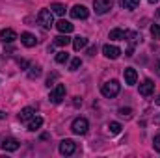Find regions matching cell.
Here are the masks:
<instances>
[{"instance_id":"obj_1","label":"cell","mask_w":160,"mask_h":158,"mask_svg":"<svg viewBox=\"0 0 160 158\" xmlns=\"http://www.w3.org/2000/svg\"><path fill=\"white\" fill-rule=\"evenodd\" d=\"M119 89H121V84L118 80H108L101 86V93L106 97V99H114L119 95Z\"/></svg>"},{"instance_id":"obj_2","label":"cell","mask_w":160,"mask_h":158,"mask_svg":"<svg viewBox=\"0 0 160 158\" xmlns=\"http://www.w3.org/2000/svg\"><path fill=\"white\" fill-rule=\"evenodd\" d=\"M63 99H65V86H63V84H56V86L50 89L48 101H50L52 104H60Z\"/></svg>"},{"instance_id":"obj_3","label":"cell","mask_w":160,"mask_h":158,"mask_svg":"<svg viewBox=\"0 0 160 158\" xmlns=\"http://www.w3.org/2000/svg\"><path fill=\"white\" fill-rule=\"evenodd\" d=\"M38 21H39L41 26L47 28V30L54 26V15H52L50 9H41L39 13H38Z\"/></svg>"},{"instance_id":"obj_4","label":"cell","mask_w":160,"mask_h":158,"mask_svg":"<svg viewBox=\"0 0 160 158\" xmlns=\"http://www.w3.org/2000/svg\"><path fill=\"white\" fill-rule=\"evenodd\" d=\"M88 128H89V123H88V119H84V117H77L73 121V125H71V130H73L75 134H78V136L86 134Z\"/></svg>"},{"instance_id":"obj_5","label":"cell","mask_w":160,"mask_h":158,"mask_svg":"<svg viewBox=\"0 0 160 158\" xmlns=\"http://www.w3.org/2000/svg\"><path fill=\"white\" fill-rule=\"evenodd\" d=\"M112 0H93V9L97 15H104L112 9Z\"/></svg>"},{"instance_id":"obj_6","label":"cell","mask_w":160,"mask_h":158,"mask_svg":"<svg viewBox=\"0 0 160 158\" xmlns=\"http://www.w3.org/2000/svg\"><path fill=\"white\" fill-rule=\"evenodd\" d=\"M58 149H60V155L69 156V155H73L77 151V143L73 140H63V141H60V147Z\"/></svg>"},{"instance_id":"obj_7","label":"cell","mask_w":160,"mask_h":158,"mask_svg":"<svg viewBox=\"0 0 160 158\" xmlns=\"http://www.w3.org/2000/svg\"><path fill=\"white\" fill-rule=\"evenodd\" d=\"M102 54H104L106 58H110V60H118L121 56V48L116 47V45H104V47H102Z\"/></svg>"},{"instance_id":"obj_8","label":"cell","mask_w":160,"mask_h":158,"mask_svg":"<svg viewBox=\"0 0 160 158\" xmlns=\"http://www.w3.org/2000/svg\"><path fill=\"white\" fill-rule=\"evenodd\" d=\"M153 91H155V82H153V80L147 78L140 84V95H142V97H149Z\"/></svg>"},{"instance_id":"obj_9","label":"cell","mask_w":160,"mask_h":158,"mask_svg":"<svg viewBox=\"0 0 160 158\" xmlns=\"http://www.w3.org/2000/svg\"><path fill=\"white\" fill-rule=\"evenodd\" d=\"M71 17H73V19H88V17H89V9H88L86 6H73Z\"/></svg>"},{"instance_id":"obj_10","label":"cell","mask_w":160,"mask_h":158,"mask_svg":"<svg viewBox=\"0 0 160 158\" xmlns=\"http://www.w3.org/2000/svg\"><path fill=\"white\" fill-rule=\"evenodd\" d=\"M123 77H125V84H127V86H134L136 80H138V73H136V69L127 67V69L123 71Z\"/></svg>"},{"instance_id":"obj_11","label":"cell","mask_w":160,"mask_h":158,"mask_svg":"<svg viewBox=\"0 0 160 158\" xmlns=\"http://www.w3.org/2000/svg\"><path fill=\"white\" fill-rule=\"evenodd\" d=\"M2 149L8 151V153H13V151L19 149V141H17L15 138H6V140L2 141Z\"/></svg>"},{"instance_id":"obj_12","label":"cell","mask_w":160,"mask_h":158,"mask_svg":"<svg viewBox=\"0 0 160 158\" xmlns=\"http://www.w3.org/2000/svg\"><path fill=\"white\" fill-rule=\"evenodd\" d=\"M21 43L24 45V47H28V48H32V47H36V36H32L30 32H24V34H21Z\"/></svg>"},{"instance_id":"obj_13","label":"cell","mask_w":160,"mask_h":158,"mask_svg":"<svg viewBox=\"0 0 160 158\" xmlns=\"http://www.w3.org/2000/svg\"><path fill=\"white\" fill-rule=\"evenodd\" d=\"M0 37L4 43H13V41L17 39V34H15V30H11V28H4L2 32H0Z\"/></svg>"},{"instance_id":"obj_14","label":"cell","mask_w":160,"mask_h":158,"mask_svg":"<svg viewBox=\"0 0 160 158\" xmlns=\"http://www.w3.org/2000/svg\"><path fill=\"white\" fill-rule=\"evenodd\" d=\"M56 28H58V30H60L62 34H71L75 26H73V24H71L69 21H65V19H62V21H58V22H56Z\"/></svg>"},{"instance_id":"obj_15","label":"cell","mask_w":160,"mask_h":158,"mask_svg":"<svg viewBox=\"0 0 160 158\" xmlns=\"http://www.w3.org/2000/svg\"><path fill=\"white\" fill-rule=\"evenodd\" d=\"M34 116H36V110H34L32 106H26V108L21 110V114H19V121H30Z\"/></svg>"},{"instance_id":"obj_16","label":"cell","mask_w":160,"mask_h":158,"mask_svg":"<svg viewBox=\"0 0 160 158\" xmlns=\"http://www.w3.org/2000/svg\"><path fill=\"white\" fill-rule=\"evenodd\" d=\"M41 125H43V117H39V116L36 117V116H34V117L30 119V123H28V130L36 132V130H39L41 128Z\"/></svg>"},{"instance_id":"obj_17","label":"cell","mask_w":160,"mask_h":158,"mask_svg":"<svg viewBox=\"0 0 160 158\" xmlns=\"http://www.w3.org/2000/svg\"><path fill=\"white\" fill-rule=\"evenodd\" d=\"M119 4H121V7H123V9L132 11V9H136V7L140 6V0H121Z\"/></svg>"},{"instance_id":"obj_18","label":"cell","mask_w":160,"mask_h":158,"mask_svg":"<svg viewBox=\"0 0 160 158\" xmlns=\"http://www.w3.org/2000/svg\"><path fill=\"white\" fill-rule=\"evenodd\" d=\"M110 39L114 41H125V30H121V28H114V30H110V36H108Z\"/></svg>"},{"instance_id":"obj_19","label":"cell","mask_w":160,"mask_h":158,"mask_svg":"<svg viewBox=\"0 0 160 158\" xmlns=\"http://www.w3.org/2000/svg\"><path fill=\"white\" fill-rule=\"evenodd\" d=\"M73 47H75V50H82L84 47H88V39L78 36V37H75V39H73Z\"/></svg>"},{"instance_id":"obj_20","label":"cell","mask_w":160,"mask_h":158,"mask_svg":"<svg viewBox=\"0 0 160 158\" xmlns=\"http://www.w3.org/2000/svg\"><path fill=\"white\" fill-rule=\"evenodd\" d=\"M71 43V39L67 37V34L65 36H58V37H54V45H58V47H67Z\"/></svg>"},{"instance_id":"obj_21","label":"cell","mask_w":160,"mask_h":158,"mask_svg":"<svg viewBox=\"0 0 160 158\" xmlns=\"http://www.w3.org/2000/svg\"><path fill=\"white\" fill-rule=\"evenodd\" d=\"M50 11H52V13H56V15H63V13H65V6L56 2V4H52V6H50Z\"/></svg>"},{"instance_id":"obj_22","label":"cell","mask_w":160,"mask_h":158,"mask_svg":"<svg viewBox=\"0 0 160 158\" xmlns=\"http://www.w3.org/2000/svg\"><path fill=\"white\" fill-rule=\"evenodd\" d=\"M125 37L128 39L130 47H134V45L138 43V34H136V32H127V30H125Z\"/></svg>"},{"instance_id":"obj_23","label":"cell","mask_w":160,"mask_h":158,"mask_svg":"<svg viewBox=\"0 0 160 158\" xmlns=\"http://www.w3.org/2000/svg\"><path fill=\"white\" fill-rule=\"evenodd\" d=\"M118 114H119L121 117H125V119H130V117H132V108H128V106L125 108V106H123V108L118 110Z\"/></svg>"},{"instance_id":"obj_24","label":"cell","mask_w":160,"mask_h":158,"mask_svg":"<svg viewBox=\"0 0 160 158\" xmlns=\"http://www.w3.org/2000/svg\"><path fill=\"white\" fill-rule=\"evenodd\" d=\"M121 128H123V126H121L119 123H116V121L108 123V130H110L112 134H119V132H121Z\"/></svg>"},{"instance_id":"obj_25","label":"cell","mask_w":160,"mask_h":158,"mask_svg":"<svg viewBox=\"0 0 160 158\" xmlns=\"http://www.w3.org/2000/svg\"><path fill=\"white\" fill-rule=\"evenodd\" d=\"M39 75H41V67H38V65H36V67H30V71H28V78L30 80L38 78Z\"/></svg>"},{"instance_id":"obj_26","label":"cell","mask_w":160,"mask_h":158,"mask_svg":"<svg viewBox=\"0 0 160 158\" xmlns=\"http://www.w3.org/2000/svg\"><path fill=\"white\" fill-rule=\"evenodd\" d=\"M67 60H69V54H67L65 50H62V52L56 54V62H58V63H65Z\"/></svg>"},{"instance_id":"obj_27","label":"cell","mask_w":160,"mask_h":158,"mask_svg":"<svg viewBox=\"0 0 160 158\" xmlns=\"http://www.w3.org/2000/svg\"><path fill=\"white\" fill-rule=\"evenodd\" d=\"M151 36L155 39H160V24H153L151 26Z\"/></svg>"},{"instance_id":"obj_28","label":"cell","mask_w":160,"mask_h":158,"mask_svg":"<svg viewBox=\"0 0 160 158\" xmlns=\"http://www.w3.org/2000/svg\"><path fill=\"white\" fill-rule=\"evenodd\" d=\"M80 65H82V60H80V58H75V60L71 62V67H69V71H77Z\"/></svg>"},{"instance_id":"obj_29","label":"cell","mask_w":160,"mask_h":158,"mask_svg":"<svg viewBox=\"0 0 160 158\" xmlns=\"http://www.w3.org/2000/svg\"><path fill=\"white\" fill-rule=\"evenodd\" d=\"M56 78H58V73H52V75L47 78V87H52V86H54V80H56Z\"/></svg>"},{"instance_id":"obj_30","label":"cell","mask_w":160,"mask_h":158,"mask_svg":"<svg viewBox=\"0 0 160 158\" xmlns=\"http://www.w3.org/2000/svg\"><path fill=\"white\" fill-rule=\"evenodd\" d=\"M153 147H155V151H158L160 153V134L155 136V140H153Z\"/></svg>"},{"instance_id":"obj_31","label":"cell","mask_w":160,"mask_h":158,"mask_svg":"<svg viewBox=\"0 0 160 158\" xmlns=\"http://www.w3.org/2000/svg\"><path fill=\"white\" fill-rule=\"evenodd\" d=\"M73 104H75V106L78 108L80 104H82V99H80V97H75V101H73Z\"/></svg>"},{"instance_id":"obj_32","label":"cell","mask_w":160,"mask_h":158,"mask_svg":"<svg viewBox=\"0 0 160 158\" xmlns=\"http://www.w3.org/2000/svg\"><path fill=\"white\" fill-rule=\"evenodd\" d=\"M19 65H21V67H28V62H26V60H19Z\"/></svg>"},{"instance_id":"obj_33","label":"cell","mask_w":160,"mask_h":158,"mask_svg":"<svg viewBox=\"0 0 160 158\" xmlns=\"http://www.w3.org/2000/svg\"><path fill=\"white\" fill-rule=\"evenodd\" d=\"M88 54L93 56V54H95V47H89V48H88Z\"/></svg>"},{"instance_id":"obj_34","label":"cell","mask_w":160,"mask_h":158,"mask_svg":"<svg viewBox=\"0 0 160 158\" xmlns=\"http://www.w3.org/2000/svg\"><path fill=\"white\" fill-rule=\"evenodd\" d=\"M155 123H157V125H160V116H157V117H155Z\"/></svg>"},{"instance_id":"obj_35","label":"cell","mask_w":160,"mask_h":158,"mask_svg":"<svg viewBox=\"0 0 160 158\" xmlns=\"http://www.w3.org/2000/svg\"><path fill=\"white\" fill-rule=\"evenodd\" d=\"M155 104H158V106H160V97H157V99H155Z\"/></svg>"},{"instance_id":"obj_36","label":"cell","mask_w":160,"mask_h":158,"mask_svg":"<svg viewBox=\"0 0 160 158\" xmlns=\"http://www.w3.org/2000/svg\"><path fill=\"white\" fill-rule=\"evenodd\" d=\"M157 67H158V69H157V73H158V75H160V62H158V63H157Z\"/></svg>"},{"instance_id":"obj_37","label":"cell","mask_w":160,"mask_h":158,"mask_svg":"<svg viewBox=\"0 0 160 158\" xmlns=\"http://www.w3.org/2000/svg\"><path fill=\"white\" fill-rule=\"evenodd\" d=\"M149 2H151V4H157V2H158V0H149Z\"/></svg>"},{"instance_id":"obj_38","label":"cell","mask_w":160,"mask_h":158,"mask_svg":"<svg viewBox=\"0 0 160 158\" xmlns=\"http://www.w3.org/2000/svg\"><path fill=\"white\" fill-rule=\"evenodd\" d=\"M157 17H158V19H160V9H158V13H157Z\"/></svg>"}]
</instances>
